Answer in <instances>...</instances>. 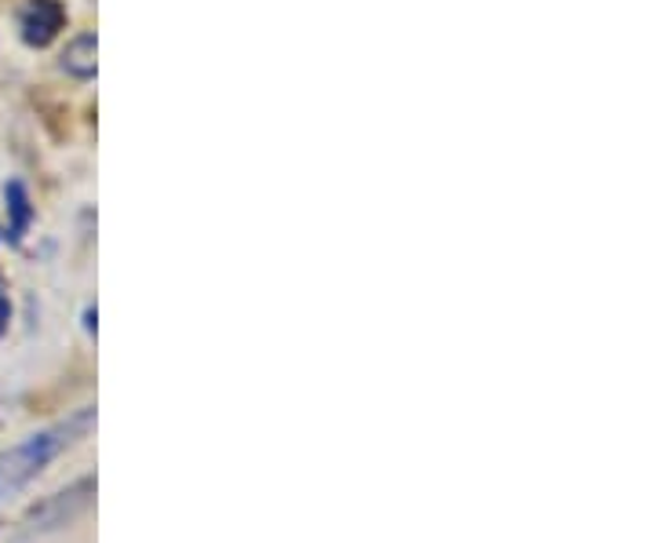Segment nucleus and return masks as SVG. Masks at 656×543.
Wrapping results in <instances>:
<instances>
[{
  "label": "nucleus",
  "mask_w": 656,
  "mask_h": 543,
  "mask_svg": "<svg viewBox=\"0 0 656 543\" xmlns=\"http://www.w3.org/2000/svg\"><path fill=\"white\" fill-rule=\"evenodd\" d=\"M96 51H99L96 34L73 37L66 45V51H62V70H66L70 77H77V81H91V77H96V70H99Z\"/></svg>",
  "instance_id": "obj_4"
},
{
  "label": "nucleus",
  "mask_w": 656,
  "mask_h": 543,
  "mask_svg": "<svg viewBox=\"0 0 656 543\" xmlns=\"http://www.w3.org/2000/svg\"><path fill=\"white\" fill-rule=\"evenodd\" d=\"M62 23H66V12L59 0H29L23 12V40L34 48H48L59 37Z\"/></svg>",
  "instance_id": "obj_3"
},
{
  "label": "nucleus",
  "mask_w": 656,
  "mask_h": 543,
  "mask_svg": "<svg viewBox=\"0 0 656 543\" xmlns=\"http://www.w3.org/2000/svg\"><path fill=\"white\" fill-rule=\"evenodd\" d=\"M91 427H96V409H81L77 416H70V420L48 427V431L29 434L26 442L8 448V453L0 456V499L15 496L18 489H26L37 474H45L51 459L66 453L73 442H81Z\"/></svg>",
  "instance_id": "obj_1"
},
{
  "label": "nucleus",
  "mask_w": 656,
  "mask_h": 543,
  "mask_svg": "<svg viewBox=\"0 0 656 543\" xmlns=\"http://www.w3.org/2000/svg\"><path fill=\"white\" fill-rule=\"evenodd\" d=\"M4 197H8V215H12V226H8V230H12V242H23L29 219H34V205H29V194H26L23 183H8Z\"/></svg>",
  "instance_id": "obj_5"
},
{
  "label": "nucleus",
  "mask_w": 656,
  "mask_h": 543,
  "mask_svg": "<svg viewBox=\"0 0 656 543\" xmlns=\"http://www.w3.org/2000/svg\"><path fill=\"white\" fill-rule=\"evenodd\" d=\"M8 321H12V307H8V299L0 296V336L8 332Z\"/></svg>",
  "instance_id": "obj_6"
},
{
  "label": "nucleus",
  "mask_w": 656,
  "mask_h": 543,
  "mask_svg": "<svg viewBox=\"0 0 656 543\" xmlns=\"http://www.w3.org/2000/svg\"><path fill=\"white\" fill-rule=\"evenodd\" d=\"M91 496H96V482L91 478H85V482H77L73 489H66V493L51 496L45 507H37L34 515L26 518L29 529H59L66 526V521H73L81 515V510H88Z\"/></svg>",
  "instance_id": "obj_2"
}]
</instances>
